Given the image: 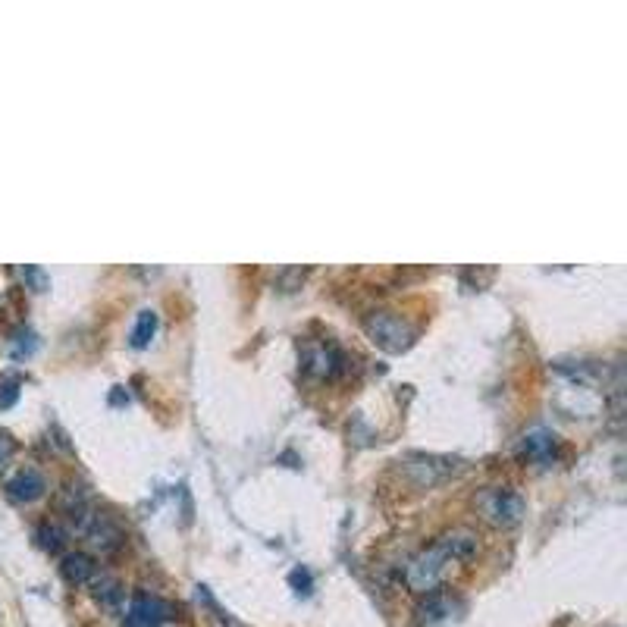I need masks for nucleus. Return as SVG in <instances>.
I'll use <instances>...</instances> for the list:
<instances>
[{
	"mask_svg": "<svg viewBox=\"0 0 627 627\" xmlns=\"http://www.w3.org/2000/svg\"><path fill=\"white\" fill-rule=\"evenodd\" d=\"M95 599L101 602V606L110 612V615H116L123 609V587L116 584L113 577H101L98 584H95Z\"/></svg>",
	"mask_w": 627,
	"mask_h": 627,
	"instance_id": "obj_11",
	"label": "nucleus"
},
{
	"mask_svg": "<svg viewBox=\"0 0 627 627\" xmlns=\"http://www.w3.org/2000/svg\"><path fill=\"white\" fill-rule=\"evenodd\" d=\"M364 330L374 339V345H380L383 352L399 355L405 348H411L414 342V327L396 311H374L364 317Z\"/></svg>",
	"mask_w": 627,
	"mask_h": 627,
	"instance_id": "obj_2",
	"label": "nucleus"
},
{
	"mask_svg": "<svg viewBox=\"0 0 627 627\" xmlns=\"http://www.w3.org/2000/svg\"><path fill=\"white\" fill-rule=\"evenodd\" d=\"M449 615H452V602L443 593H427V599L421 602V606H417V621H421L424 627L443 624Z\"/></svg>",
	"mask_w": 627,
	"mask_h": 627,
	"instance_id": "obj_7",
	"label": "nucleus"
},
{
	"mask_svg": "<svg viewBox=\"0 0 627 627\" xmlns=\"http://www.w3.org/2000/svg\"><path fill=\"white\" fill-rule=\"evenodd\" d=\"M521 452L533 461H549L555 455V436L549 430H533L521 439Z\"/></svg>",
	"mask_w": 627,
	"mask_h": 627,
	"instance_id": "obj_9",
	"label": "nucleus"
},
{
	"mask_svg": "<svg viewBox=\"0 0 627 627\" xmlns=\"http://www.w3.org/2000/svg\"><path fill=\"white\" fill-rule=\"evenodd\" d=\"M336 361H339V355L333 352L330 345H314V348H308V355H305V367L311 370L314 377H330L336 370Z\"/></svg>",
	"mask_w": 627,
	"mask_h": 627,
	"instance_id": "obj_10",
	"label": "nucleus"
},
{
	"mask_svg": "<svg viewBox=\"0 0 627 627\" xmlns=\"http://www.w3.org/2000/svg\"><path fill=\"white\" fill-rule=\"evenodd\" d=\"M38 540H41L44 549H60V543H63V530H60L57 524H41Z\"/></svg>",
	"mask_w": 627,
	"mask_h": 627,
	"instance_id": "obj_14",
	"label": "nucleus"
},
{
	"mask_svg": "<svg viewBox=\"0 0 627 627\" xmlns=\"http://www.w3.org/2000/svg\"><path fill=\"white\" fill-rule=\"evenodd\" d=\"M60 571L69 584H88V580L95 577V562H91V555H85V552H69Z\"/></svg>",
	"mask_w": 627,
	"mask_h": 627,
	"instance_id": "obj_8",
	"label": "nucleus"
},
{
	"mask_svg": "<svg viewBox=\"0 0 627 627\" xmlns=\"http://www.w3.org/2000/svg\"><path fill=\"white\" fill-rule=\"evenodd\" d=\"M477 552V537L471 530H449L443 533L430 549H424L421 555H414V559L408 562L405 568V580H408V587L414 593H433L436 584H439V577H443L446 565L449 562H464V559H471V555Z\"/></svg>",
	"mask_w": 627,
	"mask_h": 627,
	"instance_id": "obj_1",
	"label": "nucleus"
},
{
	"mask_svg": "<svg viewBox=\"0 0 627 627\" xmlns=\"http://www.w3.org/2000/svg\"><path fill=\"white\" fill-rule=\"evenodd\" d=\"M13 439H10V433H0V471L7 468V461L13 458Z\"/></svg>",
	"mask_w": 627,
	"mask_h": 627,
	"instance_id": "obj_16",
	"label": "nucleus"
},
{
	"mask_svg": "<svg viewBox=\"0 0 627 627\" xmlns=\"http://www.w3.org/2000/svg\"><path fill=\"white\" fill-rule=\"evenodd\" d=\"M41 493H44V477L35 468L16 471V477H10V483H7V496L13 502H35Z\"/></svg>",
	"mask_w": 627,
	"mask_h": 627,
	"instance_id": "obj_5",
	"label": "nucleus"
},
{
	"mask_svg": "<svg viewBox=\"0 0 627 627\" xmlns=\"http://www.w3.org/2000/svg\"><path fill=\"white\" fill-rule=\"evenodd\" d=\"M88 540H91V546L101 549V552H113L116 546L123 543V530L116 527L107 515H95V518H91V524H88Z\"/></svg>",
	"mask_w": 627,
	"mask_h": 627,
	"instance_id": "obj_6",
	"label": "nucleus"
},
{
	"mask_svg": "<svg viewBox=\"0 0 627 627\" xmlns=\"http://www.w3.org/2000/svg\"><path fill=\"white\" fill-rule=\"evenodd\" d=\"M154 330H157V314L154 311H142V314H138L135 330H132V345L135 348H145L151 342Z\"/></svg>",
	"mask_w": 627,
	"mask_h": 627,
	"instance_id": "obj_12",
	"label": "nucleus"
},
{
	"mask_svg": "<svg viewBox=\"0 0 627 627\" xmlns=\"http://www.w3.org/2000/svg\"><path fill=\"white\" fill-rule=\"evenodd\" d=\"M16 399H19V386L13 380H0V411L16 405Z\"/></svg>",
	"mask_w": 627,
	"mask_h": 627,
	"instance_id": "obj_15",
	"label": "nucleus"
},
{
	"mask_svg": "<svg viewBox=\"0 0 627 627\" xmlns=\"http://www.w3.org/2000/svg\"><path fill=\"white\" fill-rule=\"evenodd\" d=\"M477 505H480L483 518L496 527H512L524 515V499L512 490H486L477 499Z\"/></svg>",
	"mask_w": 627,
	"mask_h": 627,
	"instance_id": "obj_3",
	"label": "nucleus"
},
{
	"mask_svg": "<svg viewBox=\"0 0 627 627\" xmlns=\"http://www.w3.org/2000/svg\"><path fill=\"white\" fill-rule=\"evenodd\" d=\"M170 618H173V606H170L167 599H157V596L138 593V596L132 599L129 612H126L123 627H164Z\"/></svg>",
	"mask_w": 627,
	"mask_h": 627,
	"instance_id": "obj_4",
	"label": "nucleus"
},
{
	"mask_svg": "<svg viewBox=\"0 0 627 627\" xmlns=\"http://www.w3.org/2000/svg\"><path fill=\"white\" fill-rule=\"evenodd\" d=\"M10 352H13L16 358L32 355V352H35V333H32V330H19V333H16V342L10 345Z\"/></svg>",
	"mask_w": 627,
	"mask_h": 627,
	"instance_id": "obj_13",
	"label": "nucleus"
}]
</instances>
